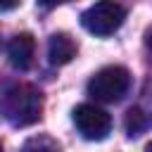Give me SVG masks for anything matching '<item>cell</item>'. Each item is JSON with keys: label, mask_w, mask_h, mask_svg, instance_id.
<instances>
[{"label": "cell", "mask_w": 152, "mask_h": 152, "mask_svg": "<svg viewBox=\"0 0 152 152\" xmlns=\"http://www.w3.org/2000/svg\"><path fill=\"white\" fill-rule=\"evenodd\" d=\"M76 50L78 48H76V43L69 33H52L50 40H48V59L55 66L69 64L76 57Z\"/></svg>", "instance_id": "obj_6"}, {"label": "cell", "mask_w": 152, "mask_h": 152, "mask_svg": "<svg viewBox=\"0 0 152 152\" xmlns=\"http://www.w3.org/2000/svg\"><path fill=\"white\" fill-rule=\"evenodd\" d=\"M145 152H152V142H147V147H145Z\"/></svg>", "instance_id": "obj_10"}, {"label": "cell", "mask_w": 152, "mask_h": 152, "mask_svg": "<svg viewBox=\"0 0 152 152\" xmlns=\"http://www.w3.org/2000/svg\"><path fill=\"white\" fill-rule=\"evenodd\" d=\"M147 126H150L147 114H142L140 109H128V114H126V131H128L131 138L133 135H140Z\"/></svg>", "instance_id": "obj_8"}, {"label": "cell", "mask_w": 152, "mask_h": 152, "mask_svg": "<svg viewBox=\"0 0 152 152\" xmlns=\"http://www.w3.org/2000/svg\"><path fill=\"white\" fill-rule=\"evenodd\" d=\"M21 152H59V142L50 135H31L24 142Z\"/></svg>", "instance_id": "obj_7"}, {"label": "cell", "mask_w": 152, "mask_h": 152, "mask_svg": "<svg viewBox=\"0 0 152 152\" xmlns=\"http://www.w3.org/2000/svg\"><path fill=\"white\" fill-rule=\"evenodd\" d=\"M145 48H147V52L152 57V28H147V33H145Z\"/></svg>", "instance_id": "obj_9"}, {"label": "cell", "mask_w": 152, "mask_h": 152, "mask_svg": "<svg viewBox=\"0 0 152 152\" xmlns=\"http://www.w3.org/2000/svg\"><path fill=\"white\" fill-rule=\"evenodd\" d=\"M126 19V10L116 2H95L81 14V24L86 31L95 36H109L114 33Z\"/></svg>", "instance_id": "obj_3"}, {"label": "cell", "mask_w": 152, "mask_h": 152, "mask_svg": "<svg viewBox=\"0 0 152 152\" xmlns=\"http://www.w3.org/2000/svg\"><path fill=\"white\" fill-rule=\"evenodd\" d=\"M131 86V74L124 66H104L88 81V95L97 102H119Z\"/></svg>", "instance_id": "obj_2"}, {"label": "cell", "mask_w": 152, "mask_h": 152, "mask_svg": "<svg viewBox=\"0 0 152 152\" xmlns=\"http://www.w3.org/2000/svg\"><path fill=\"white\" fill-rule=\"evenodd\" d=\"M74 124L86 140H104L112 131V116L95 104H78L74 109Z\"/></svg>", "instance_id": "obj_4"}, {"label": "cell", "mask_w": 152, "mask_h": 152, "mask_svg": "<svg viewBox=\"0 0 152 152\" xmlns=\"http://www.w3.org/2000/svg\"><path fill=\"white\" fill-rule=\"evenodd\" d=\"M33 52H36V40L31 33H17L14 38H10L7 43V59L14 69L26 71L33 62Z\"/></svg>", "instance_id": "obj_5"}, {"label": "cell", "mask_w": 152, "mask_h": 152, "mask_svg": "<svg viewBox=\"0 0 152 152\" xmlns=\"http://www.w3.org/2000/svg\"><path fill=\"white\" fill-rule=\"evenodd\" d=\"M43 95L28 83H14L2 95V114L12 126H31L40 119Z\"/></svg>", "instance_id": "obj_1"}]
</instances>
